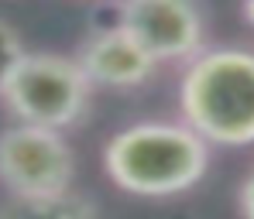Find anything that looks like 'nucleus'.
Masks as SVG:
<instances>
[{"instance_id":"1","label":"nucleus","mask_w":254,"mask_h":219,"mask_svg":"<svg viewBox=\"0 0 254 219\" xmlns=\"http://www.w3.org/2000/svg\"><path fill=\"white\" fill-rule=\"evenodd\" d=\"M103 175L134 199L192 192L213 161V144L186 120H137L103 144Z\"/></svg>"},{"instance_id":"2","label":"nucleus","mask_w":254,"mask_h":219,"mask_svg":"<svg viewBox=\"0 0 254 219\" xmlns=\"http://www.w3.org/2000/svg\"><path fill=\"white\" fill-rule=\"evenodd\" d=\"M179 110L213 147L254 144V44H206L182 65Z\"/></svg>"},{"instance_id":"3","label":"nucleus","mask_w":254,"mask_h":219,"mask_svg":"<svg viewBox=\"0 0 254 219\" xmlns=\"http://www.w3.org/2000/svg\"><path fill=\"white\" fill-rule=\"evenodd\" d=\"M93 83L76 55L28 51L0 89V103L14 120L69 131L89 113Z\"/></svg>"},{"instance_id":"4","label":"nucleus","mask_w":254,"mask_h":219,"mask_svg":"<svg viewBox=\"0 0 254 219\" xmlns=\"http://www.w3.org/2000/svg\"><path fill=\"white\" fill-rule=\"evenodd\" d=\"M76 181V151L65 131L14 120L0 131V188L7 195H52Z\"/></svg>"},{"instance_id":"5","label":"nucleus","mask_w":254,"mask_h":219,"mask_svg":"<svg viewBox=\"0 0 254 219\" xmlns=\"http://www.w3.org/2000/svg\"><path fill=\"white\" fill-rule=\"evenodd\" d=\"M117 21L158 65H186L206 48V14L199 0H121Z\"/></svg>"},{"instance_id":"6","label":"nucleus","mask_w":254,"mask_h":219,"mask_svg":"<svg viewBox=\"0 0 254 219\" xmlns=\"http://www.w3.org/2000/svg\"><path fill=\"white\" fill-rule=\"evenodd\" d=\"M76 58H79V65H83V72L89 76L93 86L117 89V92L148 86L155 79V72L162 69L155 62V55L137 42L121 21L93 28L79 42Z\"/></svg>"},{"instance_id":"7","label":"nucleus","mask_w":254,"mask_h":219,"mask_svg":"<svg viewBox=\"0 0 254 219\" xmlns=\"http://www.w3.org/2000/svg\"><path fill=\"white\" fill-rule=\"evenodd\" d=\"M0 219H103L100 206L76 192H52V195H3Z\"/></svg>"},{"instance_id":"8","label":"nucleus","mask_w":254,"mask_h":219,"mask_svg":"<svg viewBox=\"0 0 254 219\" xmlns=\"http://www.w3.org/2000/svg\"><path fill=\"white\" fill-rule=\"evenodd\" d=\"M28 55V48H24V42H21V35L0 17V89H3V83L10 79V72L17 69V62Z\"/></svg>"},{"instance_id":"9","label":"nucleus","mask_w":254,"mask_h":219,"mask_svg":"<svg viewBox=\"0 0 254 219\" xmlns=\"http://www.w3.org/2000/svg\"><path fill=\"white\" fill-rule=\"evenodd\" d=\"M234 206L241 219H254V165L241 175L237 188H234Z\"/></svg>"},{"instance_id":"10","label":"nucleus","mask_w":254,"mask_h":219,"mask_svg":"<svg viewBox=\"0 0 254 219\" xmlns=\"http://www.w3.org/2000/svg\"><path fill=\"white\" fill-rule=\"evenodd\" d=\"M241 14H244V21L254 28V0H244V3H241Z\"/></svg>"}]
</instances>
